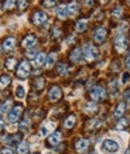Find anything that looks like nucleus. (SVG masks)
<instances>
[{
  "label": "nucleus",
  "instance_id": "f257e3e1",
  "mask_svg": "<svg viewBox=\"0 0 130 154\" xmlns=\"http://www.w3.org/2000/svg\"><path fill=\"white\" fill-rule=\"evenodd\" d=\"M101 148H102V150L113 154V153H117L119 150V144H118L117 141H114L112 138H106V140H104V142L101 144Z\"/></svg>",
  "mask_w": 130,
  "mask_h": 154
},
{
  "label": "nucleus",
  "instance_id": "f03ea898",
  "mask_svg": "<svg viewBox=\"0 0 130 154\" xmlns=\"http://www.w3.org/2000/svg\"><path fill=\"white\" fill-rule=\"evenodd\" d=\"M22 112H23V106H22L20 103H17L16 106H13L12 109H11V111L8 112V114H7V119H8V122H11V123H16V122L20 118Z\"/></svg>",
  "mask_w": 130,
  "mask_h": 154
},
{
  "label": "nucleus",
  "instance_id": "7ed1b4c3",
  "mask_svg": "<svg viewBox=\"0 0 130 154\" xmlns=\"http://www.w3.org/2000/svg\"><path fill=\"white\" fill-rule=\"evenodd\" d=\"M30 71H31L30 64L26 60H23V61L19 63V65L17 67V76L20 77V78H25L30 75Z\"/></svg>",
  "mask_w": 130,
  "mask_h": 154
},
{
  "label": "nucleus",
  "instance_id": "20e7f679",
  "mask_svg": "<svg viewBox=\"0 0 130 154\" xmlns=\"http://www.w3.org/2000/svg\"><path fill=\"white\" fill-rule=\"evenodd\" d=\"M114 47L118 52H124L128 48V40L123 34H119L114 37Z\"/></svg>",
  "mask_w": 130,
  "mask_h": 154
},
{
  "label": "nucleus",
  "instance_id": "39448f33",
  "mask_svg": "<svg viewBox=\"0 0 130 154\" xmlns=\"http://www.w3.org/2000/svg\"><path fill=\"white\" fill-rule=\"evenodd\" d=\"M83 55H84V58H85L88 61L94 60V59L98 57V49H96V47H94V46L90 45V43L85 45L84 48H83Z\"/></svg>",
  "mask_w": 130,
  "mask_h": 154
},
{
  "label": "nucleus",
  "instance_id": "423d86ee",
  "mask_svg": "<svg viewBox=\"0 0 130 154\" xmlns=\"http://www.w3.org/2000/svg\"><path fill=\"white\" fill-rule=\"evenodd\" d=\"M90 96H91V99L93 100H95V101H100V100H102V99H105L106 97V90L102 88V87H95L91 91H90Z\"/></svg>",
  "mask_w": 130,
  "mask_h": 154
},
{
  "label": "nucleus",
  "instance_id": "0eeeda50",
  "mask_svg": "<svg viewBox=\"0 0 130 154\" xmlns=\"http://www.w3.org/2000/svg\"><path fill=\"white\" fill-rule=\"evenodd\" d=\"M106 35H107V30H106V28L100 26V28H98V29L95 30V32H94V41L98 42V43H101V42L105 41Z\"/></svg>",
  "mask_w": 130,
  "mask_h": 154
},
{
  "label": "nucleus",
  "instance_id": "6e6552de",
  "mask_svg": "<svg viewBox=\"0 0 130 154\" xmlns=\"http://www.w3.org/2000/svg\"><path fill=\"white\" fill-rule=\"evenodd\" d=\"M49 100L51 101H58L60 97H61V95H63V93H61V89L58 87V85H54V87H52L51 88V90H49Z\"/></svg>",
  "mask_w": 130,
  "mask_h": 154
},
{
  "label": "nucleus",
  "instance_id": "1a4fd4ad",
  "mask_svg": "<svg viewBox=\"0 0 130 154\" xmlns=\"http://www.w3.org/2000/svg\"><path fill=\"white\" fill-rule=\"evenodd\" d=\"M47 14L45 13V12H41V11H39V12H36L35 14H34V19H32V22H34V24L35 25H42L43 23H46L47 22Z\"/></svg>",
  "mask_w": 130,
  "mask_h": 154
},
{
  "label": "nucleus",
  "instance_id": "9d476101",
  "mask_svg": "<svg viewBox=\"0 0 130 154\" xmlns=\"http://www.w3.org/2000/svg\"><path fill=\"white\" fill-rule=\"evenodd\" d=\"M35 45H36V37H35L34 35L25 36V37L23 38V41H22V46H23L24 48H26V49L32 48Z\"/></svg>",
  "mask_w": 130,
  "mask_h": 154
},
{
  "label": "nucleus",
  "instance_id": "9b49d317",
  "mask_svg": "<svg viewBox=\"0 0 130 154\" xmlns=\"http://www.w3.org/2000/svg\"><path fill=\"white\" fill-rule=\"evenodd\" d=\"M88 146H89V141L87 138H81L76 142V150L78 153H83V152L87 150Z\"/></svg>",
  "mask_w": 130,
  "mask_h": 154
},
{
  "label": "nucleus",
  "instance_id": "f8f14e48",
  "mask_svg": "<svg viewBox=\"0 0 130 154\" xmlns=\"http://www.w3.org/2000/svg\"><path fill=\"white\" fill-rule=\"evenodd\" d=\"M53 129H54V123H52V122L45 123V124L41 126V129H40V135H41L42 137H45V136H47Z\"/></svg>",
  "mask_w": 130,
  "mask_h": 154
},
{
  "label": "nucleus",
  "instance_id": "ddd939ff",
  "mask_svg": "<svg viewBox=\"0 0 130 154\" xmlns=\"http://www.w3.org/2000/svg\"><path fill=\"white\" fill-rule=\"evenodd\" d=\"M61 132L60 131H54L49 137H48V143L51 144V146H55V144H58L60 141H61Z\"/></svg>",
  "mask_w": 130,
  "mask_h": 154
},
{
  "label": "nucleus",
  "instance_id": "4468645a",
  "mask_svg": "<svg viewBox=\"0 0 130 154\" xmlns=\"http://www.w3.org/2000/svg\"><path fill=\"white\" fill-rule=\"evenodd\" d=\"M14 46H16V38L14 37H7L2 43V48L5 51H12L14 48Z\"/></svg>",
  "mask_w": 130,
  "mask_h": 154
},
{
  "label": "nucleus",
  "instance_id": "2eb2a0df",
  "mask_svg": "<svg viewBox=\"0 0 130 154\" xmlns=\"http://www.w3.org/2000/svg\"><path fill=\"white\" fill-rule=\"evenodd\" d=\"M46 59H47V57H46V54L45 53H37V55L34 58V60H32V64L36 66V67H39V66H41V65H43L45 63H46Z\"/></svg>",
  "mask_w": 130,
  "mask_h": 154
},
{
  "label": "nucleus",
  "instance_id": "dca6fc26",
  "mask_svg": "<svg viewBox=\"0 0 130 154\" xmlns=\"http://www.w3.org/2000/svg\"><path fill=\"white\" fill-rule=\"evenodd\" d=\"M125 108H126V105H125L124 102H120V103L116 107L114 113H113V117H114V118H122L123 114H124V112H125Z\"/></svg>",
  "mask_w": 130,
  "mask_h": 154
},
{
  "label": "nucleus",
  "instance_id": "f3484780",
  "mask_svg": "<svg viewBox=\"0 0 130 154\" xmlns=\"http://www.w3.org/2000/svg\"><path fill=\"white\" fill-rule=\"evenodd\" d=\"M81 57H82V51L79 48H75L70 54V60L72 63H78L81 60Z\"/></svg>",
  "mask_w": 130,
  "mask_h": 154
},
{
  "label": "nucleus",
  "instance_id": "a211bd4d",
  "mask_svg": "<svg viewBox=\"0 0 130 154\" xmlns=\"http://www.w3.org/2000/svg\"><path fill=\"white\" fill-rule=\"evenodd\" d=\"M57 16L61 19H65L67 16H69V11H67V6L65 5H60L58 8H57Z\"/></svg>",
  "mask_w": 130,
  "mask_h": 154
},
{
  "label": "nucleus",
  "instance_id": "6ab92c4d",
  "mask_svg": "<svg viewBox=\"0 0 130 154\" xmlns=\"http://www.w3.org/2000/svg\"><path fill=\"white\" fill-rule=\"evenodd\" d=\"M75 124H76V117L75 116H69L65 120H64V126L66 128V129H72L73 126H75Z\"/></svg>",
  "mask_w": 130,
  "mask_h": 154
},
{
  "label": "nucleus",
  "instance_id": "aec40b11",
  "mask_svg": "<svg viewBox=\"0 0 130 154\" xmlns=\"http://www.w3.org/2000/svg\"><path fill=\"white\" fill-rule=\"evenodd\" d=\"M29 152V143L28 142H20L17 147V153L18 154H26Z\"/></svg>",
  "mask_w": 130,
  "mask_h": 154
},
{
  "label": "nucleus",
  "instance_id": "412c9836",
  "mask_svg": "<svg viewBox=\"0 0 130 154\" xmlns=\"http://www.w3.org/2000/svg\"><path fill=\"white\" fill-rule=\"evenodd\" d=\"M55 59H57V54H55V53H51V54L47 57V59H46V67H47V69L53 67V65L55 64Z\"/></svg>",
  "mask_w": 130,
  "mask_h": 154
},
{
  "label": "nucleus",
  "instance_id": "4be33fe9",
  "mask_svg": "<svg viewBox=\"0 0 130 154\" xmlns=\"http://www.w3.org/2000/svg\"><path fill=\"white\" fill-rule=\"evenodd\" d=\"M18 140H19V136H17V135H8V136H6L5 138H4V141H5V143L6 144H16L17 142H18Z\"/></svg>",
  "mask_w": 130,
  "mask_h": 154
},
{
  "label": "nucleus",
  "instance_id": "5701e85b",
  "mask_svg": "<svg viewBox=\"0 0 130 154\" xmlns=\"http://www.w3.org/2000/svg\"><path fill=\"white\" fill-rule=\"evenodd\" d=\"M11 82V78L8 75H2L0 77V89H5Z\"/></svg>",
  "mask_w": 130,
  "mask_h": 154
},
{
  "label": "nucleus",
  "instance_id": "b1692460",
  "mask_svg": "<svg viewBox=\"0 0 130 154\" xmlns=\"http://www.w3.org/2000/svg\"><path fill=\"white\" fill-rule=\"evenodd\" d=\"M85 29H87V20L85 19H81L76 23V31L83 32Z\"/></svg>",
  "mask_w": 130,
  "mask_h": 154
},
{
  "label": "nucleus",
  "instance_id": "393cba45",
  "mask_svg": "<svg viewBox=\"0 0 130 154\" xmlns=\"http://www.w3.org/2000/svg\"><path fill=\"white\" fill-rule=\"evenodd\" d=\"M67 11H69V14H75L77 11H78V4L76 2V1H72V2H70L69 4V6H67Z\"/></svg>",
  "mask_w": 130,
  "mask_h": 154
},
{
  "label": "nucleus",
  "instance_id": "a878e982",
  "mask_svg": "<svg viewBox=\"0 0 130 154\" xmlns=\"http://www.w3.org/2000/svg\"><path fill=\"white\" fill-rule=\"evenodd\" d=\"M57 70H58L59 75H61V76H66V75H67V72H69L67 66H66L65 64H59V65H58V67H57Z\"/></svg>",
  "mask_w": 130,
  "mask_h": 154
},
{
  "label": "nucleus",
  "instance_id": "bb28decb",
  "mask_svg": "<svg viewBox=\"0 0 130 154\" xmlns=\"http://www.w3.org/2000/svg\"><path fill=\"white\" fill-rule=\"evenodd\" d=\"M128 126V120L125 119V118H122L118 123H117V125H116V128L118 129V130H122V129H125Z\"/></svg>",
  "mask_w": 130,
  "mask_h": 154
},
{
  "label": "nucleus",
  "instance_id": "cd10ccee",
  "mask_svg": "<svg viewBox=\"0 0 130 154\" xmlns=\"http://www.w3.org/2000/svg\"><path fill=\"white\" fill-rule=\"evenodd\" d=\"M16 95H17L19 99H23V97H24L25 90H24V88H23L22 85H18V87L16 88Z\"/></svg>",
  "mask_w": 130,
  "mask_h": 154
},
{
  "label": "nucleus",
  "instance_id": "c85d7f7f",
  "mask_svg": "<svg viewBox=\"0 0 130 154\" xmlns=\"http://www.w3.org/2000/svg\"><path fill=\"white\" fill-rule=\"evenodd\" d=\"M10 105H11V100H6L2 105H0V112H1V113L7 112V109L10 108Z\"/></svg>",
  "mask_w": 130,
  "mask_h": 154
},
{
  "label": "nucleus",
  "instance_id": "c756f323",
  "mask_svg": "<svg viewBox=\"0 0 130 154\" xmlns=\"http://www.w3.org/2000/svg\"><path fill=\"white\" fill-rule=\"evenodd\" d=\"M95 109H96V105L93 103V102H89V103H87V105L84 106V112L90 113V112H94Z\"/></svg>",
  "mask_w": 130,
  "mask_h": 154
},
{
  "label": "nucleus",
  "instance_id": "7c9ffc66",
  "mask_svg": "<svg viewBox=\"0 0 130 154\" xmlns=\"http://www.w3.org/2000/svg\"><path fill=\"white\" fill-rule=\"evenodd\" d=\"M2 6H4V10H12L16 6V1H11V0L5 1Z\"/></svg>",
  "mask_w": 130,
  "mask_h": 154
},
{
  "label": "nucleus",
  "instance_id": "2f4dec72",
  "mask_svg": "<svg viewBox=\"0 0 130 154\" xmlns=\"http://www.w3.org/2000/svg\"><path fill=\"white\" fill-rule=\"evenodd\" d=\"M14 66H16V59L14 58H8L6 60V67L10 69V70H12Z\"/></svg>",
  "mask_w": 130,
  "mask_h": 154
},
{
  "label": "nucleus",
  "instance_id": "473e14b6",
  "mask_svg": "<svg viewBox=\"0 0 130 154\" xmlns=\"http://www.w3.org/2000/svg\"><path fill=\"white\" fill-rule=\"evenodd\" d=\"M122 13H123V11H122L120 7H116V8L112 11V16H113V17H117V18H119V17L122 16Z\"/></svg>",
  "mask_w": 130,
  "mask_h": 154
},
{
  "label": "nucleus",
  "instance_id": "72a5a7b5",
  "mask_svg": "<svg viewBox=\"0 0 130 154\" xmlns=\"http://www.w3.org/2000/svg\"><path fill=\"white\" fill-rule=\"evenodd\" d=\"M43 83H45L43 78L36 79V82H35V88H36V89H42V88H43Z\"/></svg>",
  "mask_w": 130,
  "mask_h": 154
},
{
  "label": "nucleus",
  "instance_id": "f704fd0d",
  "mask_svg": "<svg viewBox=\"0 0 130 154\" xmlns=\"http://www.w3.org/2000/svg\"><path fill=\"white\" fill-rule=\"evenodd\" d=\"M28 126H29V119H24L22 123H20V125H19V129H22V130H25V129H28Z\"/></svg>",
  "mask_w": 130,
  "mask_h": 154
},
{
  "label": "nucleus",
  "instance_id": "c9c22d12",
  "mask_svg": "<svg viewBox=\"0 0 130 154\" xmlns=\"http://www.w3.org/2000/svg\"><path fill=\"white\" fill-rule=\"evenodd\" d=\"M129 79H130V73H129V72H124L123 76H122V83L125 84Z\"/></svg>",
  "mask_w": 130,
  "mask_h": 154
},
{
  "label": "nucleus",
  "instance_id": "e433bc0d",
  "mask_svg": "<svg viewBox=\"0 0 130 154\" xmlns=\"http://www.w3.org/2000/svg\"><path fill=\"white\" fill-rule=\"evenodd\" d=\"M117 88H118V87H117V81H112V82L110 83V89H111V91L114 93V91L117 90Z\"/></svg>",
  "mask_w": 130,
  "mask_h": 154
},
{
  "label": "nucleus",
  "instance_id": "4c0bfd02",
  "mask_svg": "<svg viewBox=\"0 0 130 154\" xmlns=\"http://www.w3.org/2000/svg\"><path fill=\"white\" fill-rule=\"evenodd\" d=\"M17 4H18V6H19L20 10H24V8L28 6V2H26V1H18Z\"/></svg>",
  "mask_w": 130,
  "mask_h": 154
},
{
  "label": "nucleus",
  "instance_id": "58836bf2",
  "mask_svg": "<svg viewBox=\"0 0 130 154\" xmlns=\"http://www.w3.org/2000/svg\"><path fill=\"white\" fill-rule=\"evenodd\" d=\"M26 54H28V57H29V58H35V57L37 55L35 49H32V51H28V52H26Z\"/></svg>",
  "mask_w": 130,
  "mask_h": 154
},
{
  "label": "nucleus",
  "instance_id": "ea45409f",
  "mask_svg": "<svg viewBox=\"0 0 130 154\" xmlns=\"http://www.w3.org/2000/svg\"><path fill=\"white\" fill-rule=\"evenodd\" d=\"M125 65H126V67H129L130 69V53L126 55V58H125Z\"/></svg>",
  "mask_w": 130,
  "mask_h": 154
},
{
  "label": "nucleus",
  "instance_id": "a19ab883",
  "mask_svg": "<svg viewBox=\"0 0 130 154\" xmlns=\"http://www.w3.org/2000/svg\"><path fill=\"white\" fill-rule=\"evenodd\" d=\"M2 154H14L10 148H5V149H2Z\"/></svg>",
  "mask_w": 130,
  "mask_h": 154
},
{
  "label": "nucleus",
  "instance_id": "79ce46f5",
  "mask_svg": "<svg viewBox=\"0 0 130 154\" xmlns=\"http://www.w3.org/2000/svg\"><path fill=\"white\" fill-rule=\"evenodd\" d=\"M43 5L45 6H53V5H55V1H43Z\"/></svg>",
  "mask_w": 130,
  "mask_h": 154
},
{
  "label": "nucleus",
  "instance_id": "37998d69",
  "mask_svg": "<svg viewBox=\"0 0 130 154\" xmlns=\"http://www.w3.org/2000/svg\"><path fill=\"white\" fill-rule=\"evenodd\" d=\"M124 97H125L126 100H130V89H129V90H125V93H124Z\"/></svg>",
  "mask_w": 130,
  "mask_h": 154
},
{
  "label": "nucleus",
  "instance_id": "c03bdc74",
  "mask_svg": "<svg viewBox=\"0 0 130 154\" xmlns=\"http://www.w3.org/2000/svg\"><path fill=\"white\" fill-rule=\"evenodd\" d=\"M2 128H4V122H2L1 119H0V131L2 130Z\"/></svg>",
  "mask_w": 130,
  "mask_h": 154
},
{
  "label": "nucleus",
  "instance_id": "a18cd8bd",
  "mask_svg": "<svg viewBox=\"0 0 130 154\" xmlns=\"http://www.w3.org/2000/svg\"><path fill=\"white\" fill-rule=\"evenodd\" d=\"M0 52H1V49H0Z\"/></svg>",
  "mask_w": 130,
  "mask_h": 154
}]
</instances>
